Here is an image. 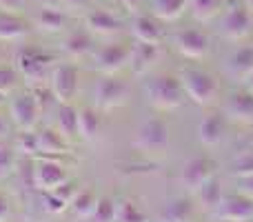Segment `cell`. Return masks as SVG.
<instances>
[{"label":"cell","mask_w":253,"mask_h":222,"mask_svg":"<svg viewBox=\"0 0 253 222\" xmlns=\"http://www.w3.org/2000/svg\"><path fill=\"white\" fill-rule=\"evenodd\" d=\"M51 89L56 93L58 102L65 105V102H71L78 93L80 87V71L76 65L71 62H62V65H56L51 71Z\"/></svg>","instance_id":"52a82bcc"},{"label":"cell","mask_w":253,"mask_h":222,"mask_svg":"<svg viewBox=\"0 0 253 222\" xmlns=\"http://www.w3.org/2000/svg\"><path fill=\"white\" fill-rule=\"evenodd\" d=\"M233 176H236V178L253 176V151H247L236 158V162H233Z\"/></svg>","instance_id":"d590c367"},{"label":"cell","mask_w":253,"mask_h":222,"mask_svg":"<svg viewBox=\"0 0 253 222\" xmlns=\"http://www.w3.org/2000/svg\"><path fill=\"white\" fill-rule=\"evenodd\" d=\"M131 60V47L123 43H111L105 44L100 51L96 53V67L105 76H114Z\"/></svg>","instance_id":"30bf717a"},{"label":"cell","mask_w":253,"mask_h":222,"mask_svg":"<svg viewBox=\"0 0 253 222\" xmlns=\"http://www.w3.org/2000/svg\"><path fill=\"white\" fill-rule=\"evenodd\" d=\"M245 4H247V7H249L251 11H253V0H245Z\"/></svg>","instance_id":"c3c4849f"},{"label":"cell","mask_w":253,"mask_h":222,"mask_svg":"<svg viewBox=\"0 0 253 222\" xmlns=\"http://www.w3.org/2000/svg\"><path fill=\"white\" fill-rule=\"evenodd\" d=\"M89 49H91V38H89V34H84V31H71L65 38V43H62V51L69 58H74V60L87 56Z\"/></svg>","instance_id":"484cf974"},{"label":"cell","mask_w":253,"mask_h":222,"mask_svg":"<svg viewBox=\"0 0 253 222\" xmlns=\"http://www.w3.org/2000/svg\"><path fill=\"white\" fill-rule=\"evenodd\" d=\"M29 91H31V96L36 98V102H38L40 113L49 111V109H51V107L58 102V98H56V93H53V89H51V87L47 89V85H44V83H40V85H31Z\"/></svg>","instance_id":"1f68e13d"},{"label":"cell","mask_w":253,"mask_h":222,"mask_svg":"<svg viewBox=\"0 0 253 222\" xmlns=\"http://www.w3.org/2000/svg\"><path fill=\"white\" fill-rule=\"evenodd\" d=\"M231 74L238 80H247L253 74V44H242L231 58Z\"/></svg>","instance_id":"cb8c5ba5"},{"label":"cell","mask_w":253,"mask_h":222,"mask_svg":"<svg viewBox=\"0 0 253 222\" xmlns=\"http://www.w3.org/2000/svg\"><path fill=\"white\" fill-rule=\"evenodd\" d=\"M196 198H198V202H200V207L205 211H211V214H215V211H218V207L222 205V200H224L222 182H220L218 174H215L213 178H209L200 189H198Z\"/></svg>","instance_id":"e0dca14e"},{"label":"cell","mask_w":253,"mask_h":222,"mask_svg":"<svg viewBox=\"0 0 253 222\" xmlns=\"http://www.w3.org/2000/svg\"><path fill=\"white\" fill-rule=\"evenodd\" d=\"M60 2H65L67 7H83L87 0H60Z\"/></svg>","instance_id":"ee69618b"},{"label":"cell","mask_w":253,"mask_h":222,"mask_svg":"<svg viewBox=\"0 0 253 222\" xmlns=\"http://www.w3.org/2000/svg\"><path fill=\"white\" fill-rule=\"evenodd\" d=\"M2 102H4V93L0 91V105H2Z\"/></svg>","instance_id":"681fc988"},{"label":"cell","mask_w":253,"mask_h":222,"mask_svg":"<svg viewBox=\"0 0 253 222\" xmlns=\"http://www.w3.org/2000/svg\"><path fill=\"white\" fill-rule=\"evenodd\" d=\"M189 7V0H153V13L162 20H178Z\"/></svg>","instance_id":"83f0119b"},{"label":"cell","mask_w":253,"mask_h":222,"mask_svg":"<svg viewBox=\"0 0 253 222\" xmlns=\"http://www.w3.org/2000/svg\"><path fill=\"white\" fill-rule=\"evenodd\" d=\"M131 34L135 36V40L151 44H160L162 40V29L151 16H135L131 22Z\"/></svg>","instance_id":"ffe728a7"},{"label":"cell","mask_w":253,"mask_h":222,"mask_svg":"<svg viewBox=\"0 0 253 222\" xmlns=\"http://www.w3.org/2000/svg\"><path fill=\"white\" fill-rule=\"evenodd\" d=\"M84 25L91 34H98V36H111L116 31H120L123 27V20L118 16H114L111 11L107 9H91V11L84 16Z\"/></svg>","instance_id":"2e32d148"},{"label":"cell","mask_w":253,"mask_h":222,"mask_svg":"<svg viewBox=\"0 0 253 222\" xmlns=\"http://www.w3.org/2000/svg\"><path fill=\"white\" fill-rule=\"evenodd\" d=\"M42 4H56V2H60V0H40Z\"/></svg>","instance_id":"7dc6e473"},{"label":"cell","mask_w":253,"mask_h":222,"mask_svg":"<svg viewBox=\"0 0 253 222\" xmlns=\"http://www.w3.org/2000/svg\"><path fill=\"white\" fill-rule=\"evenodd\" d=\"M2 135H7V120L0 116V138H2Z\"/></svg>","instance_id":"f6af8a7d"},{"label":"cell","mask_w":253,"mask_h":222,"mask_svg":"<svg viewBox=\"0 0 253 222\" xmlns=\"http://www.w3.org/2000/svg\"><path fill=\"white\" fill-rule=\"evenodd\" d=\"M67 178V171L60 162L51 160V158H42V160L36 165L34 169V184L40 189V191H53L56 187H60Z\"/></svg>","instance_id":"7c38bea8"},{"label":"cell","mask_w":253,"mask_h":222,"mask_svg":"<svg viewBox=\"0 0 253 222\" xmlns=\"http://www.w3.org/2000/svg\"><path fill=\"white\" fill-rule=\"evenodd\" d=\"M140 2H142V0H123V4L129 9V11H135V9L140 7Z\"/></svg>","instance_id":"7bdbcfd3"},{"label":"cell","mask_w":253,"mask_h":222,"mask_svg":"<svg viewBox=\"0 0 253 222\" xmlns=\"http://www.w3.org/2000/svg\"><path fill=\"white\" fill-rule=\"evenodd\" d=\"M9 214H11V209H9V200L0 193V222H4L9 218Z\"/></svg>","instance_id":"b9f144b4"},{"label":"cell","mask_w":253,"mask_h":222,"mask_svg":"<svg viewBox=\"0 0 253 222\" xmlns=\"http://www.w3.org/2000/svg\"><path fill=\"white\" fill-rule=\"evenodd\" d=\"M175 47H178V51L182 53L184 58L200 60V58H205V53L209 51V38H207V34L200 29H184L175 36Z\"/></svg>","instance_id":"4fadbf2b"},{"label":"cell","mask_w":253,"mask_h":222,"mask_svg":"<svg viewBox=\"0 0 253 222\" xmlns=\"http://www.w3.org/2000/svg\"><path fill=\"white\" fill-rule=\"evenodd\" d=\"M116 222H149L147 216L129 200L118 202V209H116Z\"/></svg>","instance_id":"d6a6232c"},{"label":"cell","mask_w":253,"mask_h":222,"mask_svg":"<svg viewBox=\"0 0 253 222\" xmlns=\"http://www.w3.org/2000/svg\"><path fill=\"white\" fill-rule=\"evenodd\" d=\"M169 122L165 118H147L133 135V147L147 156H162L169 149Z\"/></svg>","instance_id":"7a4b0ae2"},{"label":"cell","mask_w":253,"mask_h":222,"mask_svg":"<svg viewBox=\"0 0 253 222\" xmlns=\"http://www.w3.org/2000/svg\"><path fill=\"white\" fill-rule=\"evenodd\" d=\"M238 191L242 196L253 198V176H247V178H238Z\"/></svg>","instance_id":"ab89813d"},{"label":"cell","mask_w":253,"mask_h":222,"mask_svg":"<svg viewBox=\"0 0 253 222\" xmlns=\"http://www.w3.org/2000/svg\"><path fill=\"white\" fill-rule=\"evenodd\" d=\"M245 83H247V87H249V91H253V74L249 76V78H247L245 80Z\"/></svg>","instance_id":"bcb514c9"},{"label":"cell","mask_w":253,"mask_h":222,"mask_svg":"<svg viewBox=\"0 0 253 222\" xmlns=\"http://www.w3.org/2000/svg\"><path fill=\"white\" fill-rule=\"evenodd\" d=\"M116 209H118V202H116L114 198H109V196L98 198V205L89 220L91 222H116Z\"/></svg>","instance_id":"4dcf8cb0"},{"label":"cell","mask_w":253,"mask_h":222,"mask_svg":"<svg viewBox=\"0 0 253 222\" xmlns=\"http://www.w3.org/2000/svg\"><path fill=\"white\" fill-rule=\"evenodd\" d=\"M42 193H44L42 202H44V211H47V214L58 216V214H62L65 209H69V205H67L60 196H56L53 191H42Z\"/></svg>","instance_id":"8d00e7d4"},{"label":"cell","mask_w":253,"mask_h":222,"mask_svg":"<svg viewBox=\"0 0 253 222\" xmlns=\"http://www.w3.org/2000/svg\"><path fill=\"white\" fill-rule=\"evenodd\" d=\"M58 131H60L67 140L80 138L78 135V109H76L71 102H65V105L58 109Z\"/></svg>","instance_id":"d4e9b609"},{"label":"cell","mask_w":253,"mask_h":222,"mask_svg":"<svg viewBox=\"0 0 253 222\" xmlns=\"http://www.w3.org/2000/svg\"><path fill=\"white\" fill-rule=\"evenodd\" d=\"M27 34V25L9 11H0V40H20Z\"/></svg>","instance_id":"4316f807"},{"label":"cell","mask_w":253,"mask_h":222,"mask_svg":"<svg viewBox=\"0 0 253 222\" xmlns=\"http://www.w3.org/2000/svg\"><path fill=\"white\" fill-rule=\"evenodd\" d=\"M224 0H189V9H191L193 18L200 22H207L215 18L222 9Z\"/></svg>","instance_id":"f1b7e54d"},{"label":"cell","mask_w":253,"mask_h":222,"mask_svg":"<svg viewBox=\"0 0 253 222\" xmlns=\"http://www.w3.org/2000/svg\"><path fill=\"white\" fill-rule=\"evenodd\" d=\"M18 69H11V67H0V91L7 96L18 83Z\"/></svg>","instance_id":"74e56055"},{"label":"cell","mask_w":253,"mask_h":222,"mask_svg":"<svg viewBox=\"0 0 253 222\" xmlns=\"http://www.w3.org/2000/svg\"><path fill=\"white\" fill-rule=\"evenodd\" d=\"M38 153H42V156H62V153H69L67 138L56 129H42L38 133Z\"/></svg>","instance_id":"d6986e66"},{"label":"cell","mask_w":253,"mask_h":222,"mask_svg":"<svg viewBox=\"0 0 253 222\" xmlns=\"http://www.w3.org/2000/svg\"><path fill=\"white\" fill-rule=\"evenodd\" d=\"M220 220L224 222H251L253 220V198L236 193V196H224L222 205L215 211Z\"/></svg>","instance_id":"8fae6325"},{"label":"cell","mask_w":253,"mask_h":222,"mask_svg":"<svg viewBox=\"0 0 253 222\" xmlns=\"http://www.w3.org/2000/svg\"><path fill=\"white\" fill-rule=\"evenodd\" d=\"M227 131V120L222 113H209L198 125V138L205 147H218Z\"/></svg>","instance_id":"9a60e30c"},{"label":"cell","mask_w":253,"mask_h":222,"mask_svg":"<svg viewBox=\"0 0 253 222\" xmlns=\"http://www.w3.org/2000/svg\"><path fill=\"white\" fill-rule=\"evenodd\" d=\"M147 102L158 111H173L184 102L187 93L180 83V78L173 76H156L144 85Z\"/></svg>","instance_id":"6da1fadb"},{"label":"cell","mask_w":253,"mask_h":222,"mask_svg":"<svg viewBox=\"0 0 253 222\" xmlns=\"http://www.w3.org/2000/svg\"><path fill=\"white\" fill-rule=\"evenodd\" d=\"M180 83L184 87V93L191 102H196L198 107H207L215 100L218 96V80L211 74L196 67H187L180 74Z\"/></svg>","instance_id":"277c9868"},{"label":"cell","mask_w":253,"mask_h":222,"mask_svg":"<svg viewBox=\"0 0 253 222\" xmlns=\"http://www.w3.org/2000/svg\"><path fill=\"white\" fill-rule=\"evenodd\" d=\"M9 113H11V120L18 129L29 131V129H34L36 122H38L40 107H38V102H36V98L31 96V91H25V93H18L11 100Z\"/></svg>","instance_id":"9c48e42d"},{"label":"cell","mask_w":253,"mask_h":222,"mask_svg":"<svg viewBox=\"0 0 253 222\" xmlns=\"http://www.w3.org/2000/svg\"><path fill=\"white\" fill-rule=\"evenodd\" d=\"M253 25L251 9L245 2H231L222 18V34L229 40H242L249 36Z\"/></svg>","instance_id":"ba28073f"},{"label":"cell","mask_w":253,"mask_h":222,"mask_svg":"<svg viewBox=\"0 0 253 222\" xmlns=\"http://www.w3.org/2000/svg\"><path fill=\"white\" fill-rule=\"evenodd\" d=\"M160 60V44H151V43H142L135 40V44L131 47V69L133 74L142 76L149 69H153V65Z\"/></svg>","instance_id":"5bb4252c"},{"label":"cell","mask_w":253,"mask_h":222,"mask_svg":"<svg viewBox=\"0 0 253 222\" xmlns=\"http://www.w3.org/2000/svg\"><path fill=\"white\" fill-rule=\"evenodd\" d=\"M227 116L233 118L236 122L251 125L253 122V91L233 93L229 105H227Z\"/></svg>","instance_id":"ac0fdd59"},{"label":"cell","mask_w":253,"mask_h":222,"mask_svg":"<svg viewBox=\"0 0 253 222\" xmlns=\"http://www.w3.org/2000/svg\"><path fill=\"white\" fill-rule=\"evenodd\" d=\"M65 13L60 9H56L53 4H44L42 9L36 16V27H38L42 34H58V31L65 29Z\"/></svg>","instance_id":"44dd1931"},{"label":"cell","mask_w":253,"mask_h":222,"mask_svg":"<svg viewBox=\"0 0 253 222\" xmlns=\"http://www.w3.org/2000/svg\"><path fill=\"white\" fill-rule=\"evenodd\" d=\"M100 113H98L93 107H83L78 109V135L83 140H96L98 133H100Z\"/></svg>","instance_id":"7402d4cb"},{"label":"cell","mask_w":253,"mask_h":222,"mask_svg":"<svg viewBox=\"0 0 253 222\" xmlns=\"http://www.w3.org/2000/svg\"><path fill=\"white\" fill-rule=\"evenodd\" d=\"M98 205V198L93 191H78V196L74 198V202L69 205V209L76 214V218L89 220L93 216V209Z\"/></svg>","instance_id":"f546056e"},{"label":"cell","mask_w":253,"mask_h":222,"mask_svg":"<svg viewBox=\"0 0 253 222\" xmlns=\"http://www.w3.org/2000/svg\"><path fill=\"white\" fill-rule=\"evenodd\" d=\"M53 67V56L38 47H22L16 53V69L31 85H40L47 80Z\"/></svg>","instance_id":"3957f363"},{"label":"cell","mask_w":253,"mask_h":222,"mask_svg":"<svg viewBox=\"0 0 253 222\" xmlns=\"http://www.w3.org/2000/svg\"><path fill=\"white\" fill-rule=\"evenodd\" d=\"M53 193H56V196H60L62 200L67 202V205H71V202H74V198L78 196V184L71 182V180H65L60 187L53 189Z\"/></svg>","instance_id":"f35d334b"},{"label":"cell","mask_w":253,"mask_h":222,"mask_svg":"<svg viewBox=\"0 0 253 222\" xmlns=\"http://www.w3.org/2000/svg\"><path fill=\"white\" fill-rule=\"evenodd\" d=\"M13 165H16V149L7 147V144H0V180L11 174Z\"/></svg>","instance_id":"e575fe53"},{"label":"cell","mask_w":253,"mask_h":222,"mask_svg":"<svg viewBox=\"0 0 253 222\" xmlns=\"http://www.w3.org/2000/svg\"><path fill=\"white\" fill-rule=\"evenodd\" d=\"M129 98V85L116 76H102L93 89V100L100 111H114L123 107Z\"/></svg>","instance_id":"5b68a950"},{"label":"cell","mask_w":253,"mask_h":222,"mask_svg":"<svg viewBox=\"0 0 253 222\" xmlns=\"http://www.w3.org/2000/svg\"><path fill=\"white\" fill-rule=\"evenodd\" d=\"M27 0H0V9L2 11H9V13H16L25 7Z\"/></svg>","instance_id":"60d3db41"},{"label":"cell","mask_w":253,"mask_h":222,"mask_svg":"<svg viewBox=\"0 0 253 222\" xmlns=\"http://www.w3.org/2000/svg\"><path fill=\"white\" fill-rule=\"evenodd\" d=\"M191 214H193V205L189 198H173L162 209L160 222H189Z\"/></svg>","instance_id":"603a6c76"},{"label":"cell","mask_w":253,"mask_h":222,"mask_svg":"<svg viewBox=\"0 0 253 222\" xmlns=\"http://www.w3.org/2000/svg\"><path fill=\"white\" fill-rule=\"evenodd\" d=\"M16 151L25 153V156H36L38 153V133L34 131H22L16 138Z\"/></svg>","instance_id":"836d02e7"},{"label":"cell","mask_w":253,"mask_h":222,"mask_svg":"<svg viewBox=\"0 0 253 222\" xmlns=\"http://www.w3.org/2000/svg\"><path fill=\"white\" fill-rule=\"evenodd\" d=\"M215 174H218V165L207 156H198V158H191L189 162H184V167L180 169V184L189 193H196Z\"/></svg>","instance_id":"8992f818"}]
</instances>
